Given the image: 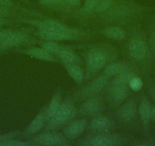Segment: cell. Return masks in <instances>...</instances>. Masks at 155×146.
<instances>
[{"mask_svg":"<svg viewBox=\"0 0 155 146\" xmlns=\"http://www.w3.org/2000/svg\"><path fill=\"white\" fill-rule=\"evenodd\" d=\"M153 98H154V100H155V92H153Z\"/></svg>","mask_w":155,"mask_h":146,"instance_id":"cell-37","label":"cell"},{"mask_svg":"<svg viewBox=\"0 0 155 146\" xmlns=\"http://www.w3.org/2000/svg\"><path fill=\"white\" fill-rule=\"evenodd\" d=\"M101 109V104L96 99H90L83 105V111L87 114H94Z\"/></svg>","mask_w":155,"mask_h":146,"instance_id":"cell-16","label":"cell"},{"mask_svg":"<svg viewBox=\"0 0 155 146\" xmlns=\"http://www.w3.org/2000/svg\"><path fill=\"white\" fill-rule=\"evenodd\" d=\"M11 5V2L8 0H0V7L2 8H8Z\"/></svg>","mask_w":155,"mask_h":146,"instance_id":"cell-31","label":"cell"},{"mask_svg":"<svg viewBox=\"0 0 155 146\" xmlns=\"http://www.w3.org/2000/svg\"><path fill=\"white\" fill-rule=\"evenodd\" d=\"M126 70V67L123 63L116 62L109 65L105 70V73L108 76H115V75H120V73Z\"/></svg>","mask_w":155,"mask_h":146,"instance_id":"cell-19","label":"cell"},{"mask_svg":"<svg viewBox=\"0 0 155 146\" xmlns=\"http://www.w3.org/2000/svg\"><path fill=\"white\" fill-rule=\"evenodd\" d=\"M134 76L135 75H133V73L125 70L124 71L120 73V75H117L114 81V84L122 85H129V82H130V81Z\"/></svg>","mask_w":155,"mask_h":146,"instance_id":"cell-21","label":"cell"},{"mask_svg":"<svg viewBox=\"0 0 155 146\" xmlns=\"http://www.w3.org/2000/svg\"><path fill=\"white\" fill-rule=\"evenodd\" d=\"M105 34L107 38L113 40H123L126 36L124 30L117 27H110L105 30Z\"/></svg>","mask_w":155,"mask_h":146,"instance_id":"cell-15","label":"cell"},{"mask_svg":"<svg viewBox=\"0 0 155 146\" xmlns=\"http://www.w3.org/2000/svg\"><path fill=\"white\" fill-rule=\"evenodd\" d=\"M28 54L32 56V57L41 59V60L50 61V62L54 60L53 57L52 56V54L48 53L44 48H33L31 50H28Z\"/></svg>","mask_w":155,"mask_h":146,"instance_id":"cell-12","label":"cell"},{"mask_svg":"<svg viewBox=\"0 0 155 146\" xmlns=\"http://www.w3.org/2000/svg\"><path fill=\"white\" fill-rule=\"evenodd\" d=\"M111 4L112 2L110 0H104V1L98 4V5L97 6V10L99 12H104L107 9H108L110 5H111Z\"/></svg>","mask_w":155,"mask_h":146,"instance_id":"cell-27","label":"cell"},{"mask_svg":"<svg viewBox=\"0 0 155 146\" xmlns=\"http://www.w3.org/2000/svg\"><path fill=\"white\" fill-rule=\"evenodd\" d=\"M58 55H59V59L65 64H72L76 60L75 54L68 50L62 49L58 53Z\"/></svg>","mask_w":155,"mask_h":146,"instance_id":"cell-22","label":"cell"},{"mask_svg":"<svg viewBox=\"0 0 155 146\" xmlns=\"http://www.w3.org/2000/svg\"><path fill=\"white\" fill-rule=\"evenodd\" d=\"M12 34V31H4L0 32V45H2L8 38L11 34Z\"/></svg>","mask_w":155,"mask_h":146,"instance_id":"cell-29","label":"cell"},{"mask_svg":"<svg viewBox=\"0 0 155 146\" xmlns=\"http://www.w3.org/2000/svg\"><path fill=\"white\" fill-rule=\"evenodd\" d=\"M86 126L85 120H78L71 123L65 130L66 136L69 139H74L79 136L84 131Z\"/></svg>","mask_w":155,"mask_h":146,"instance_id":"cell-6","label":"cell"},{"mask_svg":"<svg viewBox=\"0 0 155 146\" xmlns=\"http://www.w3.org/2000/svg\"><path fill=\"white\" fill-rule=\"evenodd\" d=\"M40 28L41 30H46V31H62L66 29L63 25L54 21H47L42 22L40 25Z\"/></svg>","mask_w":155,"mask_h":146,"instance_id":"cell-20","label":"cell"},{"mask_svg":"<svg viewBox=\"0 0 155 146\" xmlns=\"http://www.w3.org/2000/svg\"><path fill=\"white\" fill-rule=\"evenodd\" d=\"M59 0H41V2L45 5H56Z\"/></svg>","mask_w":155,"mask_h":146,"instance_id":"cell-30","label":"cell"},{"mask_svg":"<svg viewBox=\"0 0 155 146\" xmlns=\"http://www.w3.org/2000/svg\"><path fill=\"white\" fill-rule=\"evenodd\" d=\"M101 0H86L85 4H84V8L87 10H91L93 8H96L100 3Z\"/></svg>","mask_w":155,"mask_h":146,"instance_id":"cell-28","label":"cell"},{"mask_svg":"<svg viewBox=\"0 0 155 146\" xmlns=\"http://www.w3.org/2000/svg\"><path fill=\"white\" fill-rule=\"evenodd\" d=\"M129 85L130 86L132 90L137 91H139L142 88L143 82L141 78H138V77L134 76L130 81V82H129Z\"/></svg>","mask_w":155,"mask_h":146,"instance_id":"cell-25","label":"cell"},{"mask_svg":"<svg viewBox=\"0 0 155 146\" xmlns=\"http://www.w3.org/2000/svg\"><path fill=\"white\" fill-rule=\"evenodd\" d=\"M2 22L1 20H0V27L2 26Z\"/></svg>","mask_w":155,"mask_h":146,"instance_id":"cell-36","label":"cell"},{"mask_svg":"<svg viewBox=\"0 0 155 146\" xmlns=\"http://www.w3.org/2000/svg\"><path fill=\"white\" fill-rule=\"evenodd\" d=\"M6 15H7V12L5 11V8L0 7V18L4 17V16H5Z\"/></svg>","mask_w":155,"mask_h":146,"instance_id":"cell-32","label":"cell"},{"mask_svg":"<svg viewBox=\"0 0 155 146\" xmlns=\"http://www.w3.org/2000/svg\"><path fill=\"white\" fill-rule=\"evenodd\" d=\"M44 125V114H40L37 116L35 119L32 121L28 127V132L30 133H36L39 132L43 128Z\"/></svg>","mask_w":155,"mask_h":146,"instance_id":"cell-17","label":"cell"},{"mask_svg":"<svg viewBox=\"0 0 155 146\" xmlns=\"http://www.w3.org/2000/svg\"><path fill=\"white\" fill-rule=\"evenodd\" d=\"M107 62V56L101 50H94L89 54L87 64L89 68L94 70H97L104 66Z\"/></svg>","mask_w":155,"mask_h":146,"instance_id":"cell-3","label":"cell"},{"mask_svg":"<svg viewBox=\"0 0 155 146\" xmlns=\"http://www.w3.org/2000/svg\"><path fill=\"white\" fill-rule=\"evenodd\" d=\"M66 69L68 75L78 83H81L84 78V73L81 68L75 64H66Z\"/></svg>","mask_w":155,"mask_h":146,"instance_id":"cell-11","label":"cell"},{"mask_svg":"<svg viewBox=\"0 0 155 146\" xmlns=\"http://www.w3.org/2000/svg\"><path fill=\"white\" fill-rule=\"evenodd\" d=\"M37 141L43 145H59L65 143V138L61 133H45L40 135Z\"/></svg>","mask_w":155,"mask_h":146,"instance_id":"cell-5","label":"cell"},{"mask_svg":"<svg viewBox=\"0 0 155 146\" xmlns=\"http://www.w3.org/2000/svg\"><path fill=\"white\" fill-rule=\"evenodd\" d=\"M61 106V95L59 94H56L52 98L48 109H47V116L49 119H51L56 114L57 111Z\"/></svg>","mask_w":155,"mask_h":146,"instance_id":"cell-13","label":"cell"},{"mask_svg":"<svg viewBox=\"0 0 155 146\" xmlns=\"http://www.w3.org/2000/svg\"><path fill=\"white\" fill-rule=\"evenodd\" d=\"M74 111V106L71 101H67L61 104L57 112L50 119V127H57L64 124L72 117Z\"/></svg>","mask_w":155,"mask_h":146,"instance_id":"cell-1","label":"cell"},{"mask_svg":"<svg viewBox=\"0 0 155 146\" xmlns=\"http://www.w3.org/2000/svg\"><path fill=\"white\" fill-rule=\"evenodd\" d=\"M152 111L153 107L150 105V103L146 100H143L139 106V114L141 118L147 121L152 117Z\"/></svg>","mask_w":155,"mask_h":146,"instance_id":"cell-14","label":"cell"},{"mask_svg":"<svg viewBox=\"0 0 155 146\" xmlns=\"http://www.w3.org/2000/svg\"><path fill=\"white\" fill-rule=\"evenodd\" d=\"M110 125V121L107 117H98L92 121L91 127L94 130H103L108 128Z\"/></svg>","mask_w":155,"mask_h":146,"instance_id":"cell-18","label":"cell"},{"mask_svg":"<svg viewBox=\"0 0 155 146\" xmlns=\"http://www.w3.org/2000/svg\"><path fill=\"white\" fill-rule=\"evenodd\" d=\"M75 35V31L66 29L62 31H46L41 30L40 36L44 39L50 41H61L73 38Z\"/></svg>","mask_w":155,"mask_h":146,"instance_id":"cell-2","label":"cell"},{"mask_svg":"<svg viewBox=\"0 0 155 146\" xmlns=\"http://www.w3.org/2000/svg\"><path fill=\"white\" fill-rule=\"evenodd\" d=\"M107 83V78L106 76H101L97 78L91 84V90L92 91H99L101 89L104 88Z\"/></svg>","mask_w":155,"mask_h":146,"instance_id":"cell-23","label":"cell"},{"mask_svg":"<svg viewBox=\"0 0 155 146\" xmlns=\"http://www.w3.org/2000/svg\"><path fill=\"white\" fill-rule=\"evenodd\" d=\"M120 141V138L117 135H98L91 141L94 146H110L117 144Z\"/></svg>","mask_w":155,"mask_h":146,"instance_id":"cell-7","label":"cell"},{"mask_svg":"<svg viewBox=\"0 0 155 146\" xmlns=\"http://www.w3.org/2000/svg\"><path fill=\"white\" fill-rule=\"evenodd\" d=\"M152 118L155 120V107H153V111H152Z\"/></svg>","mask_w":155,"mask_h":146,"instance_id":"cell-35","label":"cell"},{"mask_svg":"<svg viewBox=\"0 0 155 146\" xmlns=\"http://www.w3.org/2000/svg\"><path fill=\"white\" fill-rule=\"evenodd\" d=\"M25 40V36L19 32H12L9 38L2 44L0 47L2 48H9L14 46L19 45L22 44Z\"/></svg>","mask_w":155,"mask_h":146,"instance_id":"cell-10","label":"cell"},{"mask_svg":"<svg viewBox=\"0 0 155 146\" xmlns=\"http://www.w3.org/2000/svg\"><path fill=\"white\" fill-rule=\"evenodd\" d=\"M67 1H68V2H69L70 4H74L76 3L78 0H67Z\"/></svg>","mask_w":155,"mask_h":146,"instance_id":"cell-34","label":"cell"},{"mask_svg":"<svg viewBox=\"0 0 155 146\" xmlns=\"http://www.w3.org/2000/svg\"><path fill=\"white\" fill-rule=\"evenodd\" d=\"M1 145H8V146H24V145H30L31 143L26 142V141H17V140H10V141H5V142L0 143Z\"/></svg>","mask_w":155,"mask_h":146,"instance_id":"cell-26","label":"cell"},{"mask_svg":"<svg viewBox=\"0 0 155 146\" xmlns=\"http://www.w3.org/2000/svg\"><path fill=\"white\" fill-rule=\"evenodd\" d=\"M147 46L143 41L140 39H135L130 43L129 52L132 57L138 60L144 59L147 54Z\"/></svg>","mask_w":155,"mask_h":146,"instance_id":"cell-4","label":"cell"},{"mask_svg":"<svg viewBox=\"0 0 155 146\" xmlns=\"http://www.w3.org/2000/svg\"><path fill=\"white\" fill-rule=\"evenodd\" d=\"M42 47L45 50H47L50 54H58L62 48L59 44L53 43V41H49V42H45L42 44Z\"/></svg>","mask_w":155,"mask_h":146,"instance_id":"cell-24","label":"cell"},{"mask_svg":"<svg viewBox=\"0 0 155 146\" xmlns=\"http://www.w3.org/2000/svg\"><path fill=\"white\" fill-rule=\"evenodd\" d=\"M136 112V105L134 101H129L121 107L120 117L124 120H129L135 116Z\"/></svg>","mask_w":155,"mask_h":146,"instance_id":"cell-9","label":"cell"},{"mask_svg":"<svg viewBox=\"0 0 155 146\" xmlns=\"http://www.w3.org/2000/svg\"><path fill=\"white\" fill-rule=\"evenodd\" d=\"M151 44H152V47H153V51H154V53H155V32L152 34Z\"/></svg>","mask_w":155,"mask_h":146,"instance_id":"cell-33","label":"cell"},{"mask_svg":"<svg viewBox=\"0 0 155 146\" xmlns=\"http://www.w3.org/2000/svg\"><path fill=\"white\" fill-rule=\"evenodd\" d=\"M129 90L127 85L114 84L110 90V95L116 101H122L127 98Z\"/></svg>","mask_w":155,"mask_h":146,"instance_id":"cell-8","label":"cell"}]
</instances>
